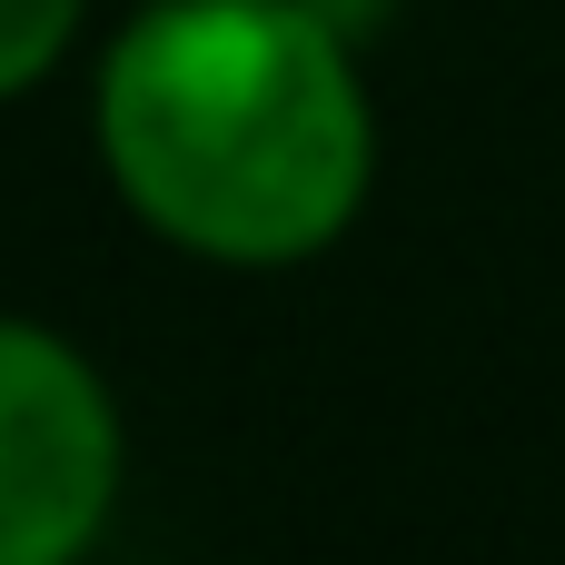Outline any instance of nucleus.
<instances>
[{
    "label": "nucleus",
    "mask_w": 565,
    "mask_h": 565,
    "mask_svg": "<svg viewBox=\"0 0 565 565\" xmlns=\"http://www.w3.org/2000/svg\"><path fill=\"white\" fill-rule=\"evenodd\" d=\"M99 149L179 248L288 268L358 218L377 119L318 0H169L99 70Z\"/></svg>",
    "instance_id": "f257e3e1"
},
{
    "label": "nucleus",
    "mask_w": 565,
    "mask_h": 565,
    "mask_svg": "<svg viewBox=\"0 0 565 565\" xmlns=\"http://www.w3.org/2000/svg\"><path fill=\"white\" fill-rule=\"evenodd\" d=\"M119 497L109 387L50 328L0 318V565H70Z\"/></svg>",
    "instance_id": "f03ea898"
},
{
    "label": "nucleus",
    "mask_w": 565,
    "mask_h": 565,
    "mask_svg": "<svg viewBox=\"0 0 565 565\" xmlns=\"http://www.w3.org/2000/svg\"><path fill=\"white\" fill-rule=\"evenodd\" d=\"M70 20H79V0H0V99L30 89V79L60 60Z\"/></svg>",
    "instance_id": "7ed1b4c3"
}]
</instances>
